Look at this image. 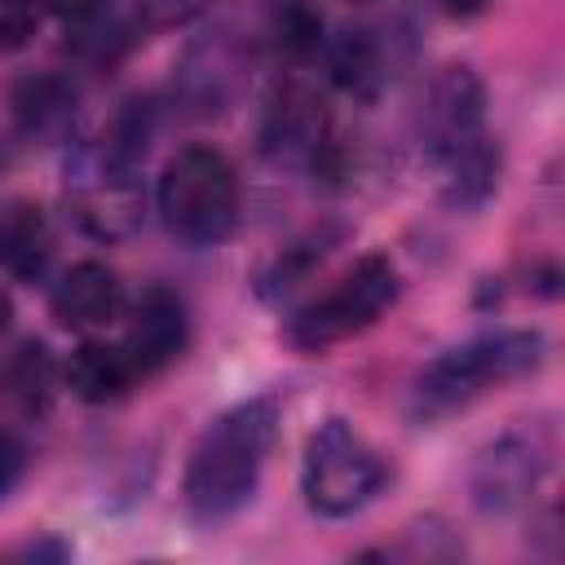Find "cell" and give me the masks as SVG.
I'll return each instance as SVG.
<instances>
[{"mask_svg": "<svg viewBox=\"0 0 565 565\" xmlns=\"http://www.w3.org/2000/svg\"><path fill=\"white\" fill-rule=\"evenodd\" d=\"M124 309V282L110 265L102 260H79L62 274V282L53 287V313L62 327L88 331V327H106L115 322Z\"/></svg>", "mask_w": 565, "mask_h": 565, "instance_id": "8", "label": "cell"}, {"mask_svg": "<svg viewBox=\"0 0 565 565\" xmlns=\"http://www.w3.org/2000/svg\"><path fill=\"white\" fill-rule=\"evenodd\" d=\"M49 256H53V238L40 207H13L9 221L0 225V260L18 278H40Z\"/></svg>", "mask_w": 565, "mask_h": 565, "instance_id": "10", "label": "cell"}, {"mask_svg": "<svg viewBox=\"0 0 565 565\" xmlns=\"http://www.w3.org/2000/svg\"><path fill=\"white\" fill-rule=\"evenodd\" d=\"M278 40L287 44V49H296V53H309V49H318V40H322V18L313 13V9H305V4H291L287 13H282V22H278Z\"/></svg>", "mask_w": 565, "mask_h": 565, "instance_id": "13", "label": "cell"}, {"mask_svg": "<svg viewBox=\"0 0 565 565\" xmlns=\"http://www.w3.org/2000/svg\"><path fill=\"white\" fill-rule=\"evenodd\" d=\"M543 362V340L534 331H494L468 340L441 358H433L415 380V411L419 415H450L499 384L530 375Z\"/></svg>", "mask_w": 565, "mask_h": 565, "instance_id": "2", "label": "cell"}, {"mask_svg": "<svg viewBox=\"0 0 565 565\" xmlns=\"http://www.w3.org/2000/svg\"><path fill=\"white\" fill-rule=\"evenodd\" d=\"M384 477H388L384 459L344 419H327L309 433L305 463H300V490L313 512L353 516L358 508H366L380 494Z\"/></svg>", "mask_w": 565, "mask_h": 565, "instance_id": "4", "label": "cell"}, {"mask_svg": "<svg viewBox=\"0 0 565 565\" xmlns=\"http://www.w3.org/2000/svg\"><path fill=\"white\" fill-rule=\"evenodd\" d=\"M66 388L79 397V402H115V397H124L128 388H132V380H141L137 375V366L128 362V353H124V344H106V340H84L75 353H71V362H66Z\"/></svg>", "mask_w": 565, "mask_h": 565, "instance_id": "9", "label": "cell"}, {"mask_svg": "<svg viewBox=\"0 0 565 565\" xmlns=\"http://www.w3.org/2000/svg\"><path fill=\"white\" fill-rule=\"evenodd\" d=\"M9 318H13V305H9V296H4V291H0V331H4V327H9Z\"/></svg>", "mask_w": 565, "mask_h": 565, "instance_id": "19", "label": "cell"}, {"mask_svg": "<svg viewBox=\"0 0 565 565\" xmlns=\"http://www.w3.org/2000/svg\"><path fill=\"white\" fill-rule=\"evenodd\" d=\"M44 4H49L57 18H71V22H79V18H88V13H93L102 0H44Z\"/></svg>", "mask_w": 565, "mask_h": 565, "instance_id": "17", "label": "cell"}, {"mask_svg": "<svg viewBox=\"0 0 565 565\" xmlns=\"http://www.w3.org/2000/svg\"><path fill=\"white\" fill-rule=\"evenodd\" d=\"M35 35V0H0V49H22Z\"/></svg>", "mask_w": 565, "mask_h": 565, "instance_id": "14", "label": "cell"}, {"mask_svg": "<svg viewBox=\"0 0 565 565\" xmlns=\"http://www.w3.org/2000/svg\"><path fill=\"white\" fill-rule=\"evenodd\" d=\"M141 4H146V13H150L154 22H181V18L199 13L203 0H141Z\"/></svg>", "mask_w": 565, "mask_h": 565, "instance_id": "16", "label": "cell"}, {"mask_svg": "<svg viewBox=\"0 0 565 565\" xmlns=\"http://www.w3.org/2000/svg\"><path fill=\"white\" fill-rule=\"evenodd\" d=\"M428 132L433 154L446 163L455 190L463 199H477L490 190L494 163L481 141V84L468 66H450L428 97Z\"/></svg>", "mask_w": 565, "mask_h": 565, "instance_id": "6", "label": "cell"}, {"mask_svg": "<svg viewBox=\"0 0 565 565\" xmlns=\"http://www.w3.org/2000/svg\"><path fill=\"white\" fill-rule=\"evenodd\" d=\"M9 388L26 411H44L53 393V362L44 344H22L13 366H9Z\"/></svg>", "mask_w": 565, "mask_h": 565, "instance_id": "11", "label": "cell"}, {"mask_svg": "<svg viewBox=\"0 0 565 565\" xmlns=\"http://www.w3.org/2000/svg\"><path fill=\"white\" fill-rule=\"evenodd\" d=\"M397 296V274L384 256H362L344 278L331 282V291H322L318 300H309L291 327L287 340L305 353H322L358 331H366Z\"/></svg>", "mask_w": 565, "mask_h": 565, "instance_id": "5", "label": "cell"}, {"mask_svg": "<svg viewBox=\"0 0 565 565\" xmlns=\"http://www.w3.org/2000/svg\"><path fill=\"white\" fill-rule=\"evenodd\" d=\"M22 463H26V455H22L18 437L0 428V494H9V490L18 486V477H22Z\"/></svg>", "mask_w": 565, "mask_h": 565, "instance_id": "15", "label": "cell"}, {"mask_svg": "<svg viewBox=\"0 0 565 565\" xmlns=\"http://www.w3.org/2000/svg\"><path fill=\"white\" fill-rule=\"evenodd\" d=\"M185 335H190V322H185L181 296H172V291H163V287H150V291L132 305L128 335H124V353H128V362L137 366V375H154V371H163V366L185 349Z\"/></svg>", "mask_w": 565, "mask_h": 565, "instance_id": "7", "label": "cell"}, {"mask_svg": "<svg viewBox=\"0 0 565 565\" xmlns=\"http://www.w3.org/2000/svg\"><path fill=\"white\" fill-rule=\"evenodd\" d=\"M18 119H22V128L26 132H53L66 115H71V97L53 84V79H35V84H26L22 93H18Z\"/></svg>", "mask_w": 565, "mask_h": 565, "instance_id": "12", "label": "cell"}, {"mask_svg": "<svg viewBox=\"0 0 565 565\" xmlns=\"http://www.w3.org/2000/svg\"><path fill=\"white\" fill-rule=\"evenodd\" d=\"M159 212L185 243H221L238 216V181L221 150L190 146L163 163Z\"/></svg>", "mask_w": 565, "mask_h": 565, "instance_id": "3", "label": "cell"}, {"mask_svg": "<svg viewBox=\"0 0 565 565\" xmlns=\"http://www.w3.org/2000/svg\"><path fill=\"white\" fill-rule=\"evenodd\" d=\"M441 4H446L450 13H468V9H477L481 0H441Z\"/></svg>", "mask_w": 565, "mask_h": 565, "instance_id": "18", "label": "cell"}, {"mask_svg": "<svg viewBox=\"0 0 565 565\" xmlns=\"http://www.w3.org/2000/svg\"><path fill=\"white\" fill-rule=\"evenodd\" d=\"M274 433H278V406L269 397H252L230 406L199 437L185 468V508L194 521H221L252 499Z\"/></svg>", "mask_w": 565, "mask_h": 565, "instance_id": "1", "label": "cell"}]
</instances>
